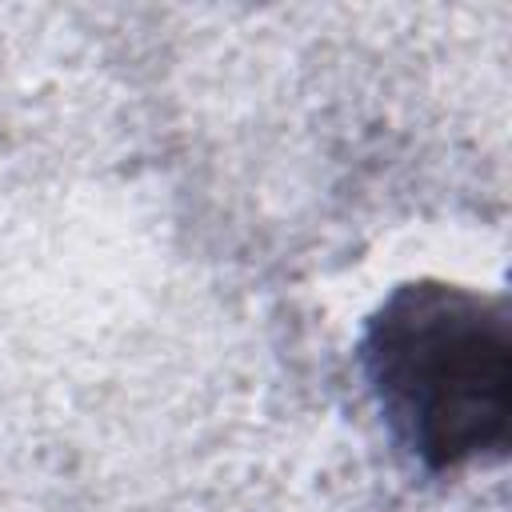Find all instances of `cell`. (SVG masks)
Masks as SVG:
<instances>
[{
	"mask_svg": "<svg viewBox=\"0 0 512 512\" xmlns=\"http://www.w3.org/2000/svg\"><path fill=\"white\" fill-rule=\"evenodd\" d=\"M360 364L396 444L428 472L504 456L512 320L504 296L400 284L368 320Z\"/></svg>",
	"mask_w": 512,
	"mask_h": 512,
	"instance_id": "cell-1",
	"label": "cell"
}]
</instances>
